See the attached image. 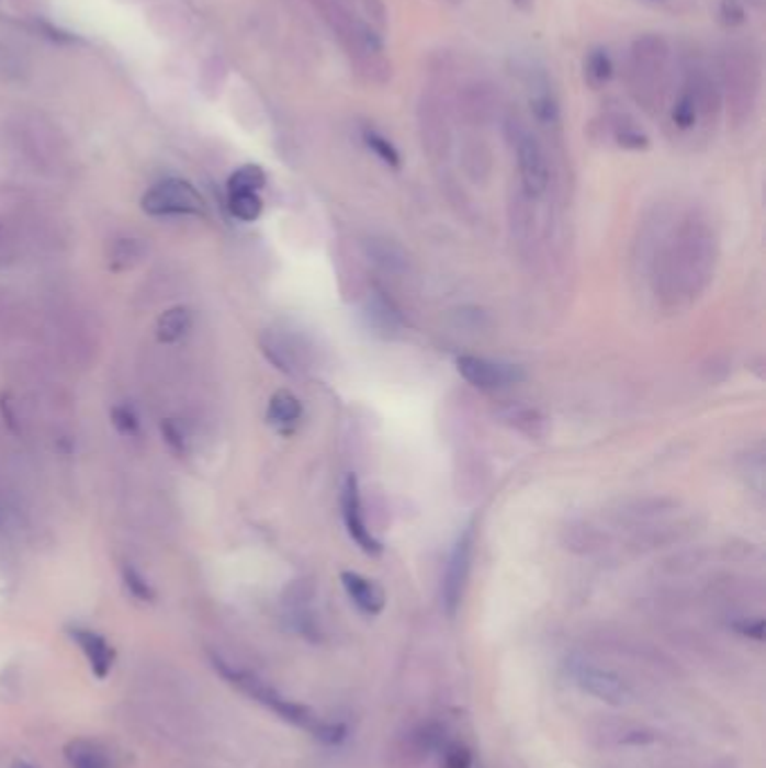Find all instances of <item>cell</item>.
Masks as SVG:
<instances>
[{
  "instance_id": "d590c367",
  "label": "cell",
  "mask_w": 766,
  "mask_h": 768,
  "mask_svg": "<svg viewBox=\"0 0 766 768\" xmlns=\"http://www.w3.org/2000/svg\"><path fill=\"white\" fill-rule=\"evenodd\" d=\"M12 768H36V766H32L30 761H23V759H21V761H14Z\"/></svg>"
},
{
  "instance_id": "4316f807",
  "label": "cell",
  "mask_w": 766,
  "mask_h": 768,
  "mask_svg": "<svg viewBox=\"0 0 766 768\" xmlns=\"http://www.w3.org/2000/svg\"><path fill=\"white\" fill-rule=\"evenodd\" d=\"M367 315H369L371 324L378 326L380 330H394V328H398V324H401L398 313H396L385 300H382V297H375V300L371 302Z\"/></svg>"
},
{
  "instance_id": "d6986e66",
  "label": "cell",
  "mask_w": 766,
  "mask_h": 768,
  "mask_svg": "<svg viewBox=\"0 0 766 768\" xmlns=\"http://www.w3.org/2000/svg\"><path fill=\"white\" fill-rule=\"evenodd\" d=\"M191 326H194V315H191V310L187 306H176L158 319V340L165 345H173L184 338Z\"/></svg>"
},
{
  "instance_id": "6da1fadb",
  "label": "cell",
  "mask_w": 766,
  "mask_h": 768,
  "mask_svg": "<svg viewBox=\"0 0 766 768\" xmlns=\"http://www.w3.org/2000/svg\"><path fill=\"white\" fill-rule=\"evenodd\" d=\"M317 3L328 27L338 36L356 77L369 86L392 83L394 64L387 57L385 38L356 12L351 0H317Z\"/></svg>"
},
{
  "instance_id": "836d02e7",
  "label": "cell",
  "mask_w": 766,
  "mask_h": 768,
  "mask_svg": "<svg viewBox=\"0 0 766 768\" xmlns=\"http://www.w3.org/2000/svg\"><path fill=\"white\" fill-rule=\"evenodd\" d=\"M0 75H5V77H19L21 75V64H19L16 55L10 50V47H5L3 43H0Z\"/></svg>"
},
{
  "instance_id": "7c38bea8",
  "label": "cell",
  "mask_w": 766,
  "mask_h": 768,
  "mask_svg": "<svg viewBox=\"0 0 766 768\" xmlns=\"http://www.w3.org/2000/svg\"><path fill=\"white\" fill-rule=\"evenodd\" d=\"M342 517H345L347 533L351 535V540L367 555H380L382 553V544L371 535V531L367 528V521H364V515H362L360 486H358V478L353 474L347 476L345 488H342Z\"/></svg>"
},
{
  "instance_id": "9c48e42d",
  "label": "cell",
  "mask_w": 766,
  "mask_h": 768,
  "mask_svg": "<svg viewBox=\"0 0 766 768\" xmlns=\"http://www.w3.org/2000/svg\"><path fill=\"white\" fill-rule=\"evenodd\" d=\"M571 675L585 692L609 705H622L632 699V690L628 688V684L618 675H613V671L602 669L598 665L576 663L571 669Z\"/></svg>"
},
{
  "instance_id": "484cf974",
  "label": "cell",
  "mask_w": 766,
  "mask_h": 768,
  "mask_svg": "<svg viewBox=\"0 0 766 768\" xmlns=\"http://www.w3.org/2000/svg\"><path fill=\"white\" fill-rule=\"evenodd\" d=\"M229 212L238 221H257L263 212V201L259 194H229Z\"/></svg>"
},
{
  "instance_id": "5bb4252c",
  "label": "cell",
  "mask_w": 766,
  "mask_h": 768,
  "mask_svg": "<svg viewBox=\"0 0 766 768\" xmlns=\"http://www.w3.org/2000/svg\"><path fill=\"white\" fill-rule=\"evenodd\" d=\"M70 636L79 645V650L86 654L92 675L98 679H106L111 675L113 663H115V652L109 645V641L104 636H100L98 632H90L83 628L70 630Z\"/></svg>"
},
{
  "instance_id": "603a6c76",
  "label": "cell",
  "mask_w": 766,
  "mask_h": 768,
  "mask_svg": "<svg viewBox=\"0 0 766 768\" xmlns=\"http://www.w3.org/2000/svg\"><path fill=\"white\" fill-rule=\"evenodd\" d=\"M261 187H266V171L259 165L236 169L227 180L229 194H257Z\"/></svg>"
},
{
  "instance_id": "74e56055",
  "label": "cell",
  "mask_w": 766,
  "mask_h": 768,
  "mask_svg": "<svg viewBox=\"0 0 766 768\" xmlns=\"http://www.w3.org/2000/svg\"><path fill=\"white\" fill-rule=\"evenodd\" d=\"M0 521H3V512H0Z\"/></svg>"
},
{
  "instance_id": "7402d4cb",
  "label": "cell",
  "mask_w": 766,
  "mask_h": 768,
  "mask_svg": "<svg viewBox=\"0 0 766 768\" xmlns=\"http://www.w3.org/2000/svg\"><path fill=\"white\" fill-rule=\"evenodd\" d=\"M669 117H673V124L681 131H690L697 126V122L701 120L699 117V109H697V102L692 98V92L681 83L679 92H677V98L673 102V109H669Z\"/></svg>"
},
{
  "instance_id": "3957f363",
  "label": "cell",
  "mask_w": 766,
  "mask_h": 768,
  "mask_svg": "<svg viewBox=\"0 0 766 768\" xmlns=\"http://www.w3.org/2000/svg\"><path fill=\"white\" fill-rule=\"evenodd\" d=\"M717 83L722 92V106L729 111L733 124L751 122L759 92H762V64L757 53L746 43H729L717 55Z\"/></svg>"
},
{
  "instance_id": "4dcf8cb0",
  "label": "cell",
  "mask_w": 766,
  "mask_h": 768,
  "mask_svg": "<svg viewBox=\"0 0 766 768\" xmlns=\"http://www.w3.org/2000/svg\"><path fill=\"white\" fill-rule=\"evenodd\" d=\"M111 418H113V425L122 431V434H135V429H137V416H135V411H133L131 407H126V405L115 407L113 414H111Z\"/></svg>"
},
{
  "instance_id": "e0dca14e",
  "label": "cell",
  "mask_w": 766,
  "mask_h": 768,
  "mask_svg": "<svg viewBox=\"0 0 766 768\" xmlns=\"http://www.w3.org/2000/svg\"><path fill=\"white\" fill-rule=\"evenodd\" d=\"M613 70H616L613 57L605 45H594L585 55L583 77L592 90H602L605 86H609V81L613 79Z\"/></svg>"
},
{
  "instance_id": "ac0fdd59",
  "label": "cell",
  "mask_w": 766,
  "mask_h": 768,
  "mask_svg": "<svg viewBox=\"0 0 766 768\" xmlns=\"http://www.w3.org/2000/svg\"><path fill=\"white\" fill-rule=\"evenodd\" d=\"M72 768H111V757L104 746L90 739H72L64 750Z\"/></svg>"
},
{
  "instance_id": "8992f818",
  "label": "cell",
  "mask_w": 766,
  "mask_h": 768,
  "mask_svg": "<svg viewBox=\"0 0 766 768\" xmlns=\"http://www.w3.org/2000/svg\"><path fill=\"white\" fill-rule=\"evenodd\" d=\"M448 92L427 86L416 104V128L423 149L432 158H446L452 147Z\"/></svg>"
},
{
  "instance_id": "52a82bcc",
  "label": "cell",
  "mask_w": 766,
  "mask_h": 768,
  "mask_svg": "<svg viewBox=\"0 0 766 768\" xmlns=\"http://www.w3.org/2000/svg\"><path fill=\"white\" fill-rule=\"evenodd\" d=\"M454 113L470 126H488L502 111L499 88L484 77H474L454 90Z\"/></svg>"
},
{
  "instance_id": "30bf717a",
  "label": "cell",
  "mask_w": 766,
  "mask_h": 768,
  "mask_svg": "<svg viewBox=\"0 0 766 768\" xmlns=\"http://www.w3.org/2000/svg\"><path fill=\"white\" fill-rule=\"evenodd\" d=\"M457 369L465 382L478 389H499L523 380V371L515 364H502L474 355H461L457 360Z\"/></svg>"
},
{
  "instance_id": "44dd1931",
  "label": "cell",
  "mask_w": 766,
  "mask_h": 768,
  "mask_svg": "<svg viewBox=\"0 0 766 768\" xmlns=\"http://www.w3.org/2000/svg\"><path fill=\"white\" fill-rule=\"evenodd\" d=\"M362 142L378 160H382L392 169H401V165H403L401 151L396 149V144L385 133L378 131L375 126H362Z\"/></svg>"
},
{
  "instance_id": "8d00e7d4",
  "label": "cell",
  "mask_w": 766,
  "mask_h": 768,
  "mask_svg": "<svg viewBox=\"0 0 766 768\" xmlns=\"http://www.w3.org/2000/svg\"><path fill=\"white\" fill-rule=\"evenodd\" d=\"M446 3H448V5H454V8H457V5H463V3H465V0H446Z\"/></svg>"
},
{
  "instance_id": "1f68e13d",
  "label": "cell",
  "mask_w": 766,
  "mask_h": 768,
  "mask_svg": "<svg viewBox=\"0 0 766 768\" xmlns=\"http://www.w3.org/2000/svg\"><path fill=\"white\" fill-rule=\"evenodd\" d=\"M162 437L167 441V445L178 452V454H184L187 452V439L182 434V429L173 422V420H165L162 422Z\"/></svg>"
},
{
  "instance_id": "d4e9b609",
  "label": "cell",
  "mask_w": 766,
  "mask_h": 768,
  "mask_svg": "<svg viewBox=\"0 0 766 768\" xmlns=\"http://www.w3.org/2000/svg\"><path fill=\"white\" fill-rule=\"evenodd\" d=\"M145 257V246L137 238H117L111 250V266L113 270H126L133 268Z\"/></svg>"
},
{
  "instance_id": "ba28073f",
  "label": "cell",
  "mask_w": 766,
  "mask_h": 768,
  "mask_svg": "<svg viewBox=\"0 0 766 768\" xmlns=\"http://www.w3.org/2000/svg\"><path fill=\"white\" fill-rule=\"evenodd\" d=\"M142 210L151 216H169V214H203L205 203L199 191L187 180L167 178L154 184L145 196H142Z\"/></svg>"
},
{
  "instance_id": "9a60e30c",
  "label": "cell",
  "mask_w": 766,
  "mask_h": 768,
  "mask_svg": "<svg viewBox=\"0 0 766 768\" xmlns=\"http://www.w3.org/2000/svg\"><path fill=\"white\" fill-rule=\"evenodd\" d=\"M340 580H342V587L345 591L349 594V598L356 602V607L369 615H375L380 613L382 609H385V591H382L375 583L362 578L360 573H353V571H345L340 575Z\"/></svg>"
},
{
  "instance_id": "cb8c5ba5",
  "label": "cell",
  "mask_w": 766,
  "mask_h": 768,
  "mask_svg": "<svg viewBox=\"0 0 766 768\" xmlns=\"http://www.w3.org/2000/svg\"><path fill=\"white\" fill-rule=\"evenodd\" d=\"M463 162L472 176H486L491 167V154L482 137L470 135L463 142Z\"/></svg>"
},
{
  "instance_id": "f1b7e54d",
  "label": "cell",
  "mask_w": 766,
  "mask_h": 768,
  "mask_svg": "<svg viewBox=\"0 0 766 768\" xmlns=\"http://www.w3.org/2000/svg\"><path fill=\"white\" fill-rule=\"evenodd\" d=\"M720 21L724 27L735 30L746 23V8L742 0H720Z\"/></svg>"
},
{
  "instance_id": "5b68a950",
  "label": "cell",
  "mask_w": 766,
  "mask_h": 768,
  "mask_svg": "<svg viewBox=\"0 0 766 768\" xmlns=\"http://www.w3.org/2000/svg\"><path fill=\"white\" fill-rule=\"evenodd\" d=\"M506 135L515 147L523 191L529 196H542L551 180L549 158L542 142L512 113L506 117Z\"/></svg>"
},
{
  "instance_id": "ffe728a7",
  "label": "cell",
  "mask_w": 766,
  "mask_h": 768,
  "mask_svg": "<svg viewBox=\"0 0 766 768\" xmlns=\"http://www.w3.org/2000/svg\"><path fill=\"white\" fill-rule=\"evenodd\" d=\"M304 409H302V403L295 394L291 392H277L272 398H270V407H268V418L272 425L277 427H291V425H297L300 418H302Z\"/></svg>"
},
{
  "instance_id": "8fae6325",
  "label": "cell",
  "mask_w": 766,
  "mask_h": 768,
  "mask_svg": "<svg viewBox=\"0 0 766 768\" xmlns=\"http://www.w3.org/2000/svg\"><path fill=\"white\" fill-rule=\"evenodd\" d=\"M472 546H474V531L472 528H468V531L454 544V551H452L448 568H446V578H443V607L450 615H454V611L459 609V602H461V596H463V589L468 583Z\"/></svg>"
},
{
  "instance_id": "f546056e",
  "label": "cell",
  "mask_w": 766,
  "mask_h": 768,
  "mask_svg": "<svg viewBox=\"0 0 766 768\" xmlns=\"http://www.w3.org/2000/svg\"><path fill=\"white\" fill-rule=\"evenodd\" d=\"M362 12L364 21L375 27L380 34H385L387 30V5L385 0H362Z\"/></svg>"
},
{
  "instance_id": "e575fe53",
  "label": "cell",
  "mask_w": 766,
  "mask_h": 768,
  "mask_svg": "<svg viewBox=\"0 0 766 768\" xmlns=\"http://www.w3.org/2000/svg\"><path fill=\"white\" fill-rule=\"evenodd\" d=\"M735 630L755 639V641H764V620H755V622H735Z\"/></svg>"
},
{
  "instance_id": "4fadbf2b",
  "label": "cell",
  "mask_w": 766,
  "mask_h": 768,
  "mask_svg": "<svg viewBox=\"0 0 766 768\" xmlns=\"http://www.w3.org/2000/svg\"><path fill=\"white\" fill-rule=\"evenodd\" d=\"M261 349L266 358L283 373L297 375L306 369V351L289 335L279 332H266L261 340Z\"/></svg>"
},
{
  "instance_id": "2e32d148",
  "label": "cell",
  "mask_w": 766,
  "mask_h": 768,
  "mask_svg": "<svg viewBox=\"0 0 766 768\" xmlns=\"http://www.w3.org/2000/svg\"><path fill=\"white\" fill-rule=\"evenodd\" d=\"M607 124H609V131H611V135H613V139H616V144H618L620 149L645 151L650 147L647 133L628 113H620V111L609 113Z\"/></svg>"
},
{
  "instance_id": "d6a6232c",
  "label": "cell",
  "mask_w": 766,
  "mask_h": 768,
  "mask_svg": "<svg viewBox=\"0 0 766 768\" xmlns=\"http://www.w3.org/2000/svg\"><path fill=\"white\" fill-rule=\"evenodd\" d=\"M470 766H472V755L465 746H448L446 748L443 768H470Z\"/></svg>"
},
{
  "instance_id": "83f0119b",
  "label": "cell",
  "mask_w": 766,
  "mask_h": 768,
  "mask_svg": "<svg viewBox=\"0 0 766 768\" xmlns=\"http://www.w3.org/2000/svg\"><path fill=\"white\" fill-rule=\"evenodd\" d=\"M122 575H124V585L131 591V596H135L137 600H145V602H151L156 598L154 587L147 583V578L139 571H135L133 566H124Z\"/></svg>"
},
{
  "instance_id": "7a4b0ae2",
  "label": "cell",
  "mask_w": 766,
  "mask_h": 768,
  "mask_svg": "<svg viewBox=\"0 0 766 768\" xmlns=\"http://www.w3.org/2000/svg\"><path fill=\"white\" fill-rule=\"evenodd\" d=\"M626 83L630 98L641 111L656 115L665 106L669 86H673V47L665 36L645 32L632 41L626 64Z\"/></svg>"
},
{
  "instance_id": "277c9868",
  "label": "cell",
  "mask_w": 766,
  "mask_h": 768,
  "mask_svg": "<svg viewBox=\"0 0 766 768\" xmlns=\"http://www.w3.org/2000/svg\"><path fill=\"white\" fill-rule=\"evenodd\" d=\"M214 660V667L221 671V675L234 684L236 688H241L248 697H252L255 701H259L261 705L270 708L274 714H279L283 722H289L293 726H300L308 733H313V737H317L319 729H322V719L306 705L297 703V701H291V699H285L283 694H279L272 686H268L263 679L250 675V671H244V669H234L229 667L225 660L221 658H212Z\"/></svg>"
}]
</instances>
